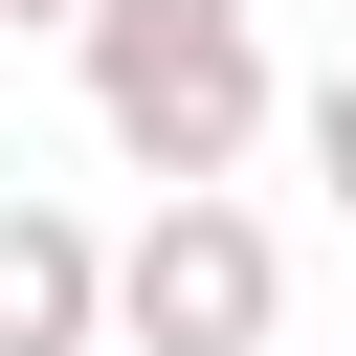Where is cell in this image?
I'll list each match as a JSON object with an SVG mask.
<instances>
[{"label":"cell","mask_w":356,"mask_h":356,"mask_svg":"<svg viewBox=\"0 0 356 356\" xmlns=\"http://www.w3.org/2000/svg\"><path fill=\"white\" fill-rule=\"evenodd\" d=\"M289 134H312V178H334V222H356V44L312 67V111H289Z\"/></svg>","instance_id":"277c9868"},{"label":"cell","mask_w":356,"mask_h":356,"mask_svg":"<svg viewBox=\"0 0 356 356\" xmlns=\"http://www.w3.org/2000/svg\"><path fill=\"white\" fill-rule=\"evenodd\" d=\"M0 356H111V245L67 200H0Z\"/></svg>","instance_id":"3957f363"},{"label":"cell","mask_w":356,"mask_h":356,"mask_svg":"<svg viewBox=\"0 0 356 356\" xmlns=\"http://www.w3.org/2000/svg\"><path fill=\"white\" fill-rule=\"evenodd\" d=\"M89 44V134L134 156V178H245L267 156V0H89L67 22Z\"/></svg>","instance_id":"6da1fadb"},{"label":"cell","mask_w":356,"mask_h":356,"mask_svg":"<svg viewBox=\"0 0 356 356\" xmlns=\"http://www.w3.org/2000/svg\"><path fill=\"white\" fill-rule=\"evenodd\" d=\"M334 22H356V0H334Z\"/></svg>","instance_id":"8992f818"},{"label":"cell","mask_w":356,"mask_h":356,"mask_svg":"<svg viewBox=\"0 0 356 356\" xmlns=\"http://www.w3.org/2000/svg\"><path fill=\"white\" fill-rule=\"evenodd\" d=\"M0 22H89V0H0Z\"/></svg>","instance_id":"5b68a950"},{"label":"cell","mask_w":356,"mask_h":356,"mask_svg":"<svg viewBox=\"0 0 356 356\" xmlns=\"http://www.w3.org/2000/svg\"><path fill=\"white\" fill-rule=\"evenodd\" d=\"M267 312H289V245L222 178H156V222L111 245V334L134 356H267Z\"/></svg>","instance_id":"7a4b0ae2"}]
</instances>
